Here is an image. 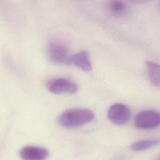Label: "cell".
Here are the masks:
<instances>
[{
    "instance_id": "1",
    "label": "cell",
    "mask_w": 160,
    "mask_h": 160,
    "mask_svg": "<svg viewBox=\"0 0 160 160\" xmlns=\"http://www.w3.org/2000/svg\"><path fill=\"white\" fill-rule=\"evenodd\" d=\"M94 112L86 108H73L62 112L58 118V123L66 128H75L91 122Z\"/></svg>"
},
{
    "instance_id": "2",
    "label": "cell",
    "mask_w": 160,
    "mask_h": 160,
    "mask_svg": "<svg viewBox=\"0 0 160 160\" xmlns=\"http://www.w3.org/2000/svg\"><path fill=\"white\" fill-rule=\"evenodd\" d=\"M134 123L135 126L139 129H154L159 125V113L154 109L143 110L136 114L134 118Z\"/></svg>"
},
{
    "instance_id": "3",
    "label": "cell",
    "mask_w": 160,
    "mask_h": 160,
    "mask_svg": "<svg viewBox=\"0 0 160 160\" xmlns=\"http://www.w3.org/2000/svg\"><path fill=\"white\" fill-rule=\"evenodd\" d=\"M46 86L49 92L56 94H74L78 89L74 81L64 78L51 79L46 82Z\"/></svg>"
},
{
    "instance_id": "4",
    "label": "cell",
    "mask_w": 160,
    "mask_h": 160,
    "mask_svg": "<svg viewBox=\"0 0 160 160\" xmlns=\"http://www.w3.org/2000/svg\"><path fill=\"white\" fill-rule=\"evenodd\" d=\"M131 114V110L127 105L122 103H116L109 108L107 116L112 123L122 125L129 121Z\"/></svg>"
},
{
    "instance_id": "5",
    "label": "cell",
    "mask_w": 160,
    "mask_h": 160,
    "mask_svg": "<svg viewBox=\"0 0 160 160\" xmlns=\"http://www.w3.org/2000/svg\"><path fill=\"white\" fill-rule=\"evenodd\" d=\"M47 51L49 59L58 63H64L69 56L68 45L61 40L54 39L49 41Z\"/></svg>"
},
{
    "instance_id": "6",
    "label": "cell",
    "mask_w": 160,
    "mask_h": 160,
    "mask_svg": "<svg viewBox=\"0 0 160 160\" xmlns=\"http://www.w3.org/2000/svg\"><path fill=\"white\" fill-rule=\"evenodd\" d=\"M64 64L76 66L87 72L92 70V63L90 60L89 54L86 50H82L69 56Z\"/></svg>"
},
{
    "instance_id": "7",
    "label": "cell",
    "mask_w": 160,
    "mask_h": 160,
    "mask_svg": "<svg viewBox=\"0 0 160 160\" xmlns=\"http://www.w3.org/2000/svg\"><path fill=\"white\" fill-rule=\"evenodd\" d=\"M20 156L23 159L28 160H42L49 156L47 149L39 146H28L22 148L19 152Z\"/></svg>"
},
{
    "instance_id": "8",
    "label": "cell",
    "mask_w": 160,
    "mask_h": 160,
    "mask_svg": "<svg viewBox=\"0 0 160 160\" xmlns=\"http://www.w3.org/2000/svg\"><path fill=\"white\" fill-rule=\"evenodd\" d=\"M108 10L114 16H121L128 11V5L121 1H111L107 4Z\"/></svg>"
},
{
    "instance_id": "9",
    "label": "cell",
    "mask_w": 160,
    "mask_h": 160,
    "mask_svg": "<svg viewBox=\"0 0 160 160\" xmlns=\"http://www.w3.org/2000/svg\"><path fill=\"white\" fill-rule=\"evenodd\" d=\"M147 72L150 81L156 86H159V64L152 62H146Z\"/></svg>"
},
{
    "instance_id": "10",
    "label": "cell",
    "mask_w": 160,
    "mask_h": 160,
    "mask_svg": "<svg viewBox=\"0 0 160 160\" xmlns=\"http://www.w3.org/2000/svg\"><path fill=\"white\" fill-rule=\"evenodd\" d=\"M159 143V139H151L138 141L131 145V149L135 151H141L150 149Z\"/></svg>"
}]
</instances>
